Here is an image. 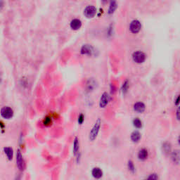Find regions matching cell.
<instances>
[{"instance_id": "277c9868", "label": "cell", "mask_w": 180, "mask_h": 180, "mask_svg": "<svg viewBox=\"0 0 180 180\" xmlns=\"http://www.w3.org/2000/svg\"><path fill=\"white\" fill-rule=\"evenodd\" d=\"M146 58H147V56H146L145 53H144L142 51H137L132 54V59L137 63H144L145 61Z\"/></svg>"}, {"instance_id": "603a6c76", "label": "cell", "mask_w": 180, "mask_h": 180, "mask_svg": "<svg viewBox=\"0 0 180 180\" xmlns=\"http://www.w3.org/2000/svg\"><path fill=\"white\" fill-rule=\"evenodd\" d=\"M84 121V114H82V113H80V114L79 115V116H78L77 123L79 125H82Z\"/></svg>"}, {"instance_id": "f1b7e54d", "label": "cell", "mask_w": 180, "mask_h": 180, "mask_svg": "<svg viewBox=\"0 0 180 180\" xmlns=\"http://www.w3.org/2000/svg\"><path fill=\"white\" fill-rule=\"evenodd\" d=\"M20 179H21V177H20V176H18V177L16 178V180H20Z\"/></svg>"}, {"instance_id": "44dd1931", "label": "cell", "mask_w": 180, "mask_h": 180, "mask_svg": "<svg viewBox=\"0 0 180 180\" xmlns=\"http://www.w3.org/2000/svg\"><path fill=\"white\" fill-rule=\"evenodd\" d=\"M127 167H128V170L131 172H132V173L135 172V164H134V163L132 162V160H128V162H127Z\"/></svg>"}, {"instance_id": "9c48e42d", "label": "cell", "mask_w": 180, "mask_h": 180, "mask_svg": "<svg viewBox=\"0 0 180 180\" xmlns=\"http://www.w3.org/2000/svg\"><path fill=\"white\" fill-rule=\"evenodd\" d=\"M94 52V48L91 45L89 44H85V45H82L81 47L80 52L82 54H86V55H91Z\"/></svg>"}, {"instance_id": "5b68a950", "label": "cell", "mask_w": 180, "mask_h": 180, "mask_svg": "<svg viewBox=\"0 0 180 180\" xmlns=\"http://www.w3.org/2000/svg\"><path fill=\"white\" fill-rule=\"evenodd\" d=\"M142 29V23L139 20H133L130 25V30L132 33L137 34Z\"/></svg>"}, {"instance_id": "cb8c5ba5", "label": "cell", "mask_w": 180, "mask_h": 180, "mask_svg": "<svg viewBox=\"0 0 180 180\" xmlns=\"http://www.w3.org/2000/svg\"><path fill=\"white\" fill-rule=\"evenodd\" d=\"M128 87H129V82H128V81L126 80L125 82L123 83V87H122V90H123L124 94L127 92V89H128Z\"/></svg>"}, {"instance_id": "7c38bea8", "label": "cell", "mask_w": 180, "mask_h": 180, "mask_svg": "<svg viewBox=\"0 0 180 180\" xmlns=\"http://www.w3.org/2000/svg\"><path fill=\"white\" fill-rule=\"evenodd\" d=\"M145 110H146V106L143 102L139 101V102L135 103V105H134V111L137 112V113H142L145 111Z\"/></svg>"}, {"instance_id": "2e32d148", "label": "cell", "mask_w": 180, "mask_h": 180, "mask_svg": "<svg viewBox=\"0 0 180 180\" xmlns=\"http://www.w3.org/2000/svg\"><path fill=\"white\" fill-rule=\"evenodd\" d=\"M141 137H142V135H141V133L137 130H135L132 132L131 135H130V139H131L132 142H134V143H137L140 141Z\"/></svg>"}, {"instance_id": "4316f807", "label": "cell", "mask_w": 180, "mask_h": 180, "mask_svg": "<svg viewBox=\"0 0 180 180\" xmlns=\"http://www.w3.org/2000/svg\"><path fill=\"white\" fill-rule=\"evenodd\" d=\"M1 130H2V132H3V130H4V123H3L2 121H1Z\"/></svg>"}, {"instance_id": "484cf974", "label": "cell", "mask_w": 180, "mask_h": 180, "mask_svg": "<svg viewBox=\"0 0 180 180\" xmlns=\"http://www.w3.org/2000/svg\"><path fill=\"white\" fill-rule=\"evenodd\" d=\"M180 103V95H179V96H177V98H176L175 100V104L176 105H179Z\"/></svg>"}, {"instance_id": "d6986e66", "label": "cell", "mask_w": 180, "mask_h": 180, "mask_svg": "<svg viewBox=\"0 0 180 180\" xmlns=\"http://www.w3.org/2000/svg\"><path fill=\"white\" fill-rule=\"evenodd\" d=\"M42 123H43V125H45V126L48 127L49 125H52V117L49 116V115H47V116H46L45 118H44L43 121H42Z\"/></svg>"}, {"instance_id": "83f0119b", "label": "cell", "mask_w": 180, "mask_h": 180, "mask_svg": "<svg viewBox=\"0 0 180 180\" xmlns=\"http://www.w3.org/2000/svg\"><path fill=\"white\" fill-rule=\"evenodd\" d=\"M178 144H179V145L180 146V135L179 136V137H178Z\"/></svg>"}, {"instance_id": "7402d4cb", "label": "cell", "mask_w": 180, "mask_h": 180, "mask_svg": "<svg viewBox=\"0 0 180 180\" xmlns=\"http://www.w3.org/2000/svg\"><path fill=\"white\" fill-rule=\"evenodd\" d=\"M145 180H158V175L156 173H152Z\"/></svg>"}, {"instance_id": "e0dca14e", "label": "cell", "mask_w": 180, "mask_h": 180, "mask_svg": "<svg viewBox=\"0 0 180 180\" xmlns=\"http://www.w3.org/2000/svg\"><path fill=\"white\" fill-rule=\"evenodd\" d=\"M117 6H118V4H117V2L115 1H111L109 5V8H108V14H112V13H114V11L116 10Z\"/></svg>"}, {"instance_id": "d4e9b609", "label": "cell", "mask_w": 180, "mask_h": 180, "mask_svg": "<svg viewBox=\"0 0 180 180\" xmlns=\"http://www.w3.org/2000/svg\"><path fill=\"white\" fill-rule=\"evenodd\" d=\"M176 118L178 120H180V106H179L176 111Z\"/></svg>"}, {"instance_id": "5bb4252c", "label": "cell", "mask_w": 180, "mask_h": 180, "mask_svg": "<svg viewBox=\"0 0 180 180\" xmlns=\"http://www.w3.org/2000/svg\"><path fill=\"white\" fill-rule=\"evenodd\" d=\"M137 156H138V158L140 160H147V158L149 157V151H148L147 149L143 148V149H140V150L139 151Z\"/></svg>"}, {"instance_id": "ba28073f", "label": "cell", "mask_w": 180, "mask_h": 180, "mask_svg": "<svg viewBox=\"0 0 180 180\" xmlns=\"http://www.w3.org/2000/svg\"><path fill=\"white\" fill-rule=\"evenodd\" d=\"M110 101V96L107 92L103 93L99 100V107L101 108H104Z\"/></svg>"}, {"instance_id": "8fae6325", "label": "cell", "mask_w": 180, "mask_h": 180, "mask_svg": "<svg viewBox=\"0 0 180 180\" xmlns=\"http://www.w3.org/2000/svg\"><path fill=\"white\" fill-rule=\"evenodd\" d=\"M70 26L74 30H79L82 26V21L79 18H73L70 23Z\"/></svg>"}, {"instance_id": "52a82bcc", "label": "cell", "mask_w": 180, "mask_h": 180, "mask_svg": "<svg viewBox=\"0 0 180 180\" xmlns=\"http://www.w3.org/2000/svg\"><path fill=\"white\" fill-rule=\"evenodd\" d=\"M73 154L75 157H77V163H79L80 160V142L79 139L77 137H75L73 141Z\"/></svg>"}, {"instance_id": "9a60e30c", "label": "cell", "mask_w": 180, "mask_h": 180, "mask_svg": "<svg viewBox=\"0 0 180 180\" xmlns=\"http://www.w3.org/2000/svg\"><path fill=\"white\" fill-rule=\"evenodd\" d=\"M3 150H4V154L6 155L8 160H12L13 158V150L12 148L9 147H6L3 149Z\"/></svg>"}, {"instance_id": "7a4b0ae2", "label": "cell", "mask_w": 180, "mask_h": 180, "mask_svg": "<svg viewBox=\"0 0 180 180\" xmlns=\"http://www.w3.org/2000/svg\"><path fill=\"white\" fill-rule=\"evenodd\" d=\"M0 114H1V116L3 118L6 119V120H9V119L13 118L14 113H13V109L11 107L4 106L1 108Z\"/></svg>"}, {"instance_id": "8992f818", "label": "cell", "mask_w": 180, "mask_h": 180, "mask_svg": "<svg viewBox=\"0 0 180 180\" xmlns=\"http://www.w3.org/2000/svg\"><path fill=\"white\" fill-rule=\"evenodd\" d=\"M96 13V8L93 5H88L84 9V14L87 18H93Z\"/></svg>"}, {"instance_id": "ffe728a7", "label": "cell", "mask_w": 180, "mask_h": 180, "mask_svg": "<svg viewBox=\"0 0 180 180\" xmlns=\"http://www.w3.org/2000/svg\"><path fill=\"white\" fill-rule=\"evenodd\" d=\"M171 148L172 147H171L170 144L167 143V142L163 144V150L165 153H169L171 151Z\"/></svg>"}, {"instance_id": "ac0fdd59", "label": "cell", "mask_w": 180, "mask_h": 180, "mask_svg": "<svg viewBox=\"0 0 180 180\" xmlns=\"http://www.w3.org/2000/svg\"><path fill=\"white\" fill-rule=\"evenodd\" d=\"M132 123H133L134 127H135L136 128H137V129L142 128V125H143V124H142V121L139 118H136L134 119L133 121H132Z\"/></svg>"}, {"instance_id": "6da1fadb", "label": "cell", "mask_w": 180, "mask_h": 180, "mask_svg": "<svg viewBox=\"0 0 180 180\" xmlns=\"http://www.w3.org/2000/svg\"><path fill=\"white\" fill-rule=\"evenodd\" d=\"M101 120L100 118H98L96 120V121L95 122L94 126L92 127L91 130H90L89 134V139L91 142H93L95 139H96L97 136L98 135V132H99L100 128H101Z\"/></svg>"}, {"instance_id": "30bf717a", "label": "cell", "mask_w": 180, "mask_h": 180, "mask_svg": "<svg viewBox=\"0 0 180 180\" xmlns=\"http://www.w3.org/2000/svg\"><path fill=\"white\" fill-rule=\"evenodd\" d=\"M103 175V170L101 169V168L96 167H94L92 170H91V176L96 179H99L102 177Z\"/></svg>"}, {"instance_id": "4fadbf2b", "label": "cell", "mask_w": 180, "mask_h": 180, "mask_svg": "<svg viewBox=\"0 0 180 180\" xmlns=\"http://www.w3.org/2000/svg\"><path fill=\"white\" fill-rule=\"evenodd\" d=\"M171 159L174 163H180V150L176 149V150L173 151L172 154H171Z\"/></svg>"}, {"instance_id": "3957f363", "label": "cell", "mask_w": 180, "mask_h": 180, "mask_svg": "<svg viewBox=\"0 0 180 180\" xmlns=\"http://www.w3.org/2000/svg\"><path fill=\"white\" fill-rule=\"evenodd\" d=\"M16 165L17 167L18 168L20 171H23L25 168V163L24 159L23 158V155H22L20 149H18L16 151Z\"/></svg>"}]
</instances>
